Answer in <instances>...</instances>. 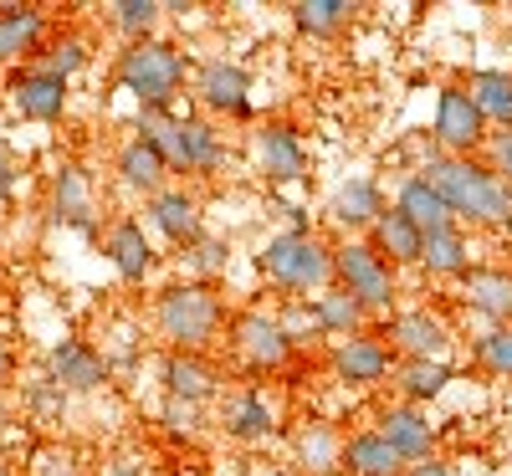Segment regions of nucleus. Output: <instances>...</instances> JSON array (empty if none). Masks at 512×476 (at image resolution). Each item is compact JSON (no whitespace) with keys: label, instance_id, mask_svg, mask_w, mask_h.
<instances>
[{"label":"nucleus","instance_id":"f257e3e1","mask_svg":"<svg viewBox=\"0 0 512 476\" xmlns=\"http://www.w3.org/2000/svg\"><path fill=\"white\" fill-rule=\"evenodd\" d=\"M415 175L431 185L456 226H482V231H512V185L497 180L482 159H456V154H431Z\"/></svg>","mask_w":512,"mask_h":476},{"label":"nucleus","instance_id":"f03ea898","mask_svg":"<svg viewBox=\"0 0 512 476\" xmlns=\"http://www.w3.org/2000/svg\"><path fill=\"white\" fill-rule=\"evenodd\" d=\"M154 328L175 354H205L226 333V297L210 282H175L154 297Z\"/></svg>","mask_w":512,"mask_h":476},{"label":"nucleus","instance_id":"7ed1b4c3","mask_svg":"<svg viewBox=\"0 0 512 476\" xmlns=\"http://www.w3.org/2000/svg\"><path fill=\"white\" fill-rule=\"evenodd\" d=\"M139 139H149L169 175H216L226 164V144L221 134L210 128L205 118H190V113H175V108H139Z\"/></svg>","mask_w":512,"mask_h":476},{"label":"nucleus","instance_id":"20e7f679","mask_svg":"<svg viewBox=\"0 0 512 476\" xmlns=\"http://www.w3.org/2000/svg\"><path fill=\"white\" fill-rule=\"evenodd\" d=\"M256 272L287 297H318L323 287H333V246L313 231H297V226L277 231L256 251Z\"/></svg>","mask_w":512,"mask_h":476},{"label":"nucleus","instance_id":"39448f33","mask_svg":"<svg viewBox=\"0 0 512 476\" xmlns=\"http://www.w3.org/2000/svg\"><path fill=\"white\" fill-rule=\"evenodd\" d=\"M185 57L180 47H169V41L149 36V41H128L123 57H118V88L134 93L139 108H175V98L185 93Z\"/></svg>","mask_w":512,"mask_h":476},{"label":"nucleus","instance_id":"423d86ee","mask_svg":"<svg viewBox=\"0 0 512 476\" xmlns=\"http://www.w3.org/2000/svg\"><path fill=\"white\" fill-rule=\"evenodd\" d=\"M333 287H344L359 308L374 318V313H390L395 297H400V282H395V267L369 246V241H344L333 246Z\"/></svg>","mask_w":512,"mask_h":476},{"label":"nucleus","instance_id":"0eeeda50","mask_svg":"<svg viewBox=\"0 0 512 476\" xmlns=\"http://www.w3.org/2000/svg\"><path fill=\"white\" fill-rule=\"evenodd\" d=\"M226 338H231V354H236L251 374H272V369H282V364L292 359V338L282 333L277 313H267V308L236 313Z\"/></svg>","mask_w":512,"mask_h":476},{"label":"nucleus","instance_id":"6e6552de","mask_svg":"<svg viewBox=\"0 0 512 476\" xmlns=\"http://www.w3.org/2000/svg\"><path fill=\"white\" fill-rule=\"evenodd\" d=\"M431 134H436L441 154H456V159H477L492 128H487V118L477 113V103H472V93H466V88H441Z\"/></svg>","mask_w":512,"mask_h":476},{"label":"nucleus","instance_id":"1a4fd4ad","mask_svg":"<svg viewBox=\"0 0 512 476\" xmlns=\"http://www.w3.org/2000/svg\"><path fill=\"white\" fill-rule=\"evenodd\" d=\"M395 349L374 333H354V338H338L328 349V374L338 384H354V389H374L384 379H395Z\"/></svg>","mask_w":512,"mask_h":476},{"label":"nucleus","instance_id":"9d476101","mask_svg":"<svg viewBox=\"0 0 512 476\" xmlns=\"http://www.w3.org/2000/svg\"><path fill=\"white\" fill-rule=\"evenodd\" d=\"M251 154L267 185H297L308 175V144L297 139L292 123H262L251 134Z\"/></svg>","mask_w":512,"mask_h":476},{"label":"nucleus","instance_id":"9b49d317","mask_svg":"<svg viewBox=\"0 0 512 476\" xmlns=\"http://www.w3.org/2000/svg\"><path fill=\"white\" fill-rule=\"evenodd\" d=\"M190 93L200 98V108L210 113H226V118H246L251 113V72L241 62H226V57H210L195 67V82Z\"/></svg>","mask_w":512,"mask_h":476},{"label":"nucleus","instance_id":"f8f14e48","mask_svg":"<svg viewBox=\"0 0 512 476\" xmlns=\"http://www.w3.org/2000/svg\"><path fill=\"white\" fill-rule=\"evenodd\" d=\"M384 338H390L395 359H446L451 354V323L431 308H405L390 318V328H384Z\"/></svg>","mask_w":512,"mask_h":476},{"label":"nucleus","instance_id":"ddd939ff","mask_svg":"<svg viewBox=\"0 0 512 476\" xmlns=\"http://www.w3.org/2000/svg\"><path fill=\"white\" fill-rule=\"evenodd\" d=\"M144 221H149L169 246H180V251H190V246L205 236L200 200H195V190H185V185H164L154 200H144Z\"/></svg>","mask_w":512,"mask_h":476},{"label":"nucleus","instance_id":"4468645a","mask_svg":"<svg viewBox=\"0 0 512 476\" xmlns=\"http://www.w3.org/2000/svg\"><path fill=\"white\" fill-rule=\"evenodd\" d=\"M47 379L62 389V395H93V389L108 384V359L88 338H62L47 354Z\"/></svg>","mask_w":512,"mask_h":476},{"label":"nucleus","instance_id":"2eb2a0df","mask_svg":"<svg viewBox=\"0 0 512 476\" xmlns=\"http://www.w3.org/2000/svg\"><path fill=\"white\" fill-rule=\"evenodd\" d=\"M6 93H11L16 113H21V118H31V123H57V118L67 113V77L47 72L41 62H31V67H16Z\"/></svg>","mask_w":512,"mask_h":476},{"label":"nucleus","instance_id":"dca6fc26","mask_svg":"<svg viewBox=\"0 0 512 476\" xmlns=\"http://www.w3.org/2000/svg\"><path fill=\"white\" fill-rule=\"evenodd\" d=\"M103 256L113 262V272L123 282H144L159 267V251H154L139 215H113V226L103 231Z\"/></svg>","mask_w":512,"mask_h":476},{"label":"nucleus","instance_id":"f3484780","mask_svg":"<svg viewBox=\"0 0 512 476\" xmlns=\"http://www.w3.org/2000/svg\"><path fill=\"white\" fill-rule=\"evenodd\" d=\"M374 430H379V436L400 451V461H405V466L431 461V456H436V420L425 415L420 405H384Z\"/></svg>","mask_w":512,"mask_h":476},{"label":"nucleus","instance_id":"a211bd4d","mask_svg":"<svg viewBox=\"0 0 512 476\" xmlns=\"http://www.w3.org/2000/svg\"><path fill=\"white\" fill-rule=\"evenodd\" d=\"M287 446H292L297 471H308V476H333V471H344V436H338L333 420H318V415L297 420L292 436H287Z\"/></svg>","mask_w":512,"mask_h":476},{"label":"nucleus","instance_id":"6ab92c4d","mask_svg":"<svg viewBox=\"0 0 512 476\" xmlns=\"http://www.w3.org/2000/svg\"><path fill=\"white\" fill-rule=\"evenodd\" d=\"M52 221L62 231L77 236H98V200H93V180L77 164H62L52 180Z\"/></svg>","mask_w":512,"mask_h":476},{"label":"nucleus","instance_id":"aec40b11","mask_svg":"<svg viewBox=\"0 0 512 476\" xmlns=\"http://www.w3.org/2000/svg\"><path fill=\"white\" fill-rule=\"evenodd\" d=\"M159 374H164V395L169 400H190V405L221 400V369L210 364L205 354H175V349H169Z\"/></svg>","mask_w":512,"mask_h":476},{"label":"nucleus","instance_id":"412c9836","mask_svg":"<svg viewBox=\"0 0 512 476\" xmlns=\"http://www.w3.org/2000/svg\"><path fill=\"white\" fill-rule=\"evenodd\" d=\"M221 425L231 441L256 446V441L277 436V410L267 405L262 389H231V395H221Z\"/></svg>","mask_w":512,"mask_h":476},{"label":"nucleus","instance_id":"4be33fe9","mask_svg":"<svg viewBox=\"0 0 512 476\" xmlns=\"http://www.w3.org/2000/svg\"><path fill=\"white\" fill-rule=\"evenodd\" d=\"M461 302L492 328L512 323V272L507 267H472L461 277Z\"/></svg>","mask_w":512,"mask_h":476},{"label":"nucleus","instance_id":"5701e85b","mask_svg":"<svg viewBox=\"0 0 512 476\" xmlns=\"http://www.w3.org/2000/svg\"><path fill=\"white\" fill-rule=\"evenodd\" d=\"M384 210H390V205H384V190L369 175H349L344 185L328 195V221L344 226V231H369Z\"/></svg>","mask_w":512,"mask_h":476},{"label":"nucleus","instance_id":"b1692460","mask_svg":"<svg viewBox=\"0 0 512 476\" xmlns=\"http://www.w3.org/2000/svg\"><path fill=\"white\" fill-rule=\"evenodd\" d=\"M113 169H118V185H123L128 195H144V200H154V195L169 185V164H164V154H159L149 139H139V134L118 149Z\"/></svg>","mask_w":512,"mask_h":476},{"label":"nucleus","instance_id":"393cba45","mask_svg":"<svg viewBox=\"0 0 512 476\" xmlns=\"http://www.w3.org/2000/svg\"><path fill=\"white\" fill-rule=\"evenodd\" d=\"M41 36H47V11H36V6H0V67L36 57Z\"/></svg>","mask_w":512,"mask_h":476},{"label":"nucleus","instance_id":"a878e982","mask_svg":"<svg viewBox=\"0 0 512 476\" xmlns=\"http://www.w3.org/2000/svg\"><path fill=\"white\" fill-rule=\"evenodd\" d=\"M395 210L405 215V221L420 231V236H436V231H451L456 226V215L446 210V200L425 185L420 175H405L400 190H395Z\"/></svg>","mask_w":512,"mask_h":476},{"label":"nucleus","instance_id":"bb28decb","mask_svg":"<svg viewBox=\"0 0 512 476\" xmlns=\"http://www.w3.org/2000/svg\"><path fill=\"white\" fill-rule=\"evenodd\" d=\"M369 246H374V251L384 256V262H390V267L400 272V267H420L425 236H420V231H415V226L405 221V215H400L395 205H390V210H384L379 221L369 226Z\"/></svg>","mask_w":512,"mask_h":476},{"label":"nucleus","instance_id":"cd10ccee","mask_svg":"<svg viewBox=\"0 0 512 476\" xmlns=\"http://www.w3.org/2000/svg\"><path fill=\"white\" fill-rule=\"evenodd\" d=\"M451 364L446 359H400L395 364V389H400V405H431L436 395H446L451 384Z\"/></svg>","mask_w":512,"mask_h":476},{"label":"nucleus","instance_id":"c85d7f7f","mask_svg":"<svg viewBox=\"0 0 512 476\" xmlns=\"http://www.w3.org/2000/svg\"><path fill=\"white\" fill-rule=\"evenodd\" d=\"M344 471L349 476H405V461L379 430H354L344 441Z\"/></svg>","mask_w":512,"mask_h":476},{"label":"nucleus","instance_id":"c756f323","mask_svg":"<svg viewBox=\"0 0 512 476\" xmlns=\"http://www.w3.org/2000/svg\"><path fill=\"white\" fill-rule=\"evenodd\" d=\"M466 93H472L477 113L487 118V128H512V72L502 67H477L472 77L461 82Z\"/></svg>","mask_w":512,"mask_h":476},{"label":"nucleus","instance_id":"7c9ffc66","mask_svg":"<svg viewBox=\"0 0 512 476\" xmlns=\"http://www.w3.org/2000/svg\"><path fill=\"white\" fill-rule=\"evenodd\" d=\"M420 272L446 277V282H461L466 272H472V241H466V231H461V226H451V231L425 236V251H420Z\"/></svg>","mask_w":512,"mask_h":476},{"label":"nucleus","instance_id":"2f4dec72","mask_svg":"<svg viewBox=\"0 0 512 476\" xmlns=\"http://www.w3.org/2000/svg\"><path fill=\"white\" fill-rule=\"evenodd\" d=\"M313 302V318H318V328L328 333V338H354V333H364V308L344 292V287H323L318 297H308Z\"/></svg>","mask_w":512,"mask_h":476},{"label":"nucleus","instance_id":"473e14b6","mask_svg":"<svg viewBox=\"0 0 512 476\" xmlns=\"http://www.w3.org/2000/svg\"><path fill=\"white\" fill-rule=\"evenodd\" d=\"M354 0H303V6H292V26L303 31V36H338V31H349L354 26Z\"/></svg>","mask_w":512,"mask_h":476},{"label":"nucleus","instance_id":"72a5a7b5","mask_svg":"<svg viewBox=\"0 0 512 476\" xmlns=\"http://www.w3.org/2000/svg\"><path fill=\"white\" fill-rule=\"evenodd\" d=\"M103 11H108V26L123 31L128 41H149L154 26L164 21V6H159V0H113V6H103Z\"/></svg>","mask_w":512,"mask_h":476},{"label":"nucleus","instance_id":"f704fd0d","mask_svg":"<svg viewBox=\"0 0 512 476\" xmlns=\"http://www.w3.org/2000/svg\"><path fill=\"white\" fill-rule=\"evenodd\" d=\"M472 364L497 374V379H512V323L507 328H487L472 338Z\"/></svg>","mask_w":512,"mask_h":476},{"label":"nucleus","instance_id":"c9c22d12","mask_svg":"<svg viewBox=\"0 0 512 476\" xmlns=\"http://www.w3.org/2000/svg\"><path fill=\"white\" fill-rule=\"evenodd\" d=\"M185 267L195 272V282H210V277H221L226 267H231V241L226 236H200L190 251H185Z\"/></svg>","mask_w":512,"mask_h":476},{"label":"nucleus","instance_id":"e433bc0d","mask_svg":"<svg viewBox=\"0 0 512 476\" xmlns=\"http://www.w3.org/2000/svg\"><path fill=\"white\" fill-rule=\"evenodd\" d=\"M36 62L47 67V72H57V77L72 82V72L88 67V41H82V36H57L52 47H41V52H36Z\"/></svg>","mask_w":512,"mask_h":476},{"label":"nucleus","instance_id":"4c0bfd02","mask_svg":"<svg viewBox=\"0 0 512 476\" xmlns=\"http://www.w3.org/2000/svg\"><path fill=\"white\" fill-rule=\"evenodd\" d=\"M277 323H282V333L292 338V349H297V343L323 338V328H318V318H313V302H308V297H287L282 313H277Z\"/></svg>","mask_w":512,"mask_h":476},{"label":"nucleus","instance_id":"58836bf2","mask_svg":"<svg viewBox=\"0 0 512 476\" xmlns=\"http://www.w3.org/2000/svg\"><path fill=\"white\" fill-rule=\"evenodd\" d=\"M164 425L169 430H175V436H200V430H205V405H190V400H169L164 395Z\"/></svg>","mask_w":512,"mask_h":476},{"label":"nucleus","instance_id":"ea45409f","mask_svg":"<svg viewBox=\"0 0 512 476\" xmlns=\"http://www.w3.org/2000/svg\"><path fill=\"white\" fill-rule=\"evenodd\" d=\"M482 164L492 169L497 180L512 185V128H492L487 144H482Z\"/></svg>","mask_w":512,"mask_h":476},{"label":"nucleus","instance_id":"a19ab883","mask_svg":"<svg viewBox=\"0 0 512 476\" xmlns=\"http://www.w3.org/2000/svg\"><path fill=\"white\" fill-rule=\"evenodd\" d=\"M98 476H154V466H149V456H139V451H118V456L103 461Z\"/></svg>","mask_w":512,"mask_h":476},{"label":"nucleus","instance_id":"79ce46f5","mask_svg":"<svg viewBox=\"0 0 512 476\" xmlns=\"http://www.w3.org/2000/svg\"><path fill=\"white\" fill-rule=\"evenodd\" d=\"M31 476H82V466H77L72 451H41L36 466H31Z\"/></svg>","mask_w":512,"mask_h":476},{"label":"nucleus","instance_id":"37998d69","mask_svg":"<svg viewBox=\"0 0 512 476\" xmlns=\"http://www.w3.org/2000/svg\"><path fill=\"white\" fill-rule=\"evenodd\" d=\"M405 476H451V466L431 456V461H415V466H405Z\"/></svg>","mask_w":512,"mask_h":476},{"label":"nucleus","instance_id":"c03bdc74","mask_svg":"<svg viewBox=\"0 0 512 476\" xmlns=\"http://www.w3.org/2000/svg\"><path fill=\"white\" fill-rule=\"evenodd\" d=\"M11 180H16V159L11 149H0V190H11Z\"/></svg>","mask_w":512,"mask_h":476},{"label":"nucleus","instance_id":"a18cd8bd","mask_svg":"<svg viewBox=\"0 0 512 476\" xmlns=\"http://www.w3.org/2000/svg\"><path fill=\"white\" fill-rule=\"evenodd\" d=\"M11 369H16V354H11V343H6V338H0V384H6V379H11Z\"/></svg>","mask_w":512,"mask_h":476},{"label":"nucleus","instance_id":"49530a36","mask_svg":"<svg viewBox=\"0 0 512 476\" xmlns=\"http://www.w3.org/2000/svg\"><path fill=\"white\" fill-rule=\"evenodd\" d=\"M154 476H159V471H154Z\"/></svg>","mask_w":512,"mask_h":476}]
</instances>
